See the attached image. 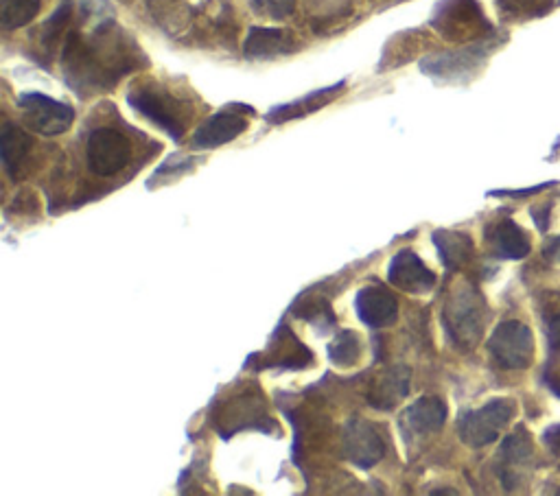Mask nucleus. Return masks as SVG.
<instances>
[{
  "label": "nucleus",
  "instance_id": "f257e3e1",
  "mask_svg": "<svg viewBox=\"0 0 560 496\" xmlns=\"http://www.w3.org/2000/svg\"><path fill=\"white\" fill-rule=\"evenodd\" d=\"M143 51L114 22H105L88 38L70 33L64 49V73L77 90L112 88L123 75L140 66Z\"/></svg>",
  "mask_w": 560,
  "mask_h": 496
},
{
  "label": "nucleus",
  "instance_id": "f03ea898",
  "mask_svg": "<svg viewBox=\"0 0 560 496\" xmlns=\"http://www.w3.org/2000/svg\"><path fill=\"white\" fill-rule=\"evenodd\" d=\"M442 322L449 339L458 348L471 350L480 344L486 326V302L480 291L469 282L455 287L442 311Z\"/></svg>",
  "mask_w": 560,
  "mask_h": 496
},
{
  "label": "nucleus",
  "instance_id": "7ed1b4c3",
  "mask_svg": "<svg viewBox=\"0 0 560 496\" xmlns=\"http://www.w3.org/2000/svg\"><path fill=\"white\" fill-rule=\"evenodd\" d=\"M127 103L132 108L143 114L145 118H149L151 123L158 125L160 129L180 140L186 132V110L184 105L169 94L165 88L160 86H151V84H143V86H134L130 92H127Z\"/></svg>",
  "mask_w": 560,
  "mask_h": 496
},
{
  "label": "nucleus",
  "instance_id": "20e7f679",
  "mask_svg": "<svg viewBox=\"0 0 560 496\" xmlns=\"http://www.w3.org/2000/svg\"><path fill=\"white\" fill-rule=\"evenodd\" d=\"M517 405L510 398H495L484 407L475 411H466L458 420L460 440L471 448H482L493 444L510 420L515 418Z\"/></svg>",
  "mask_w": 560,
  "mask_h": 496
},
{
  "label": "nucleus",
  "instance_id": "39448f33",
  "mask_svg": "<svg viewBox=\"0 0 560 496\" xmlns=\"http://www.w3.org/2000/svg\"><path fill=\"white\" fill-rule=\"evenodd\" d=\"M431 27L442 38L453 42L471 40L490 31V25L475 0H442L434 18H431Z\"/></svg>",
  "mask_w": 560,
  "mask_h": 496
},
{
  "label": "nucleus",
  "instance_id": "423d86ee",
  "mask_svg": "<svg viewBox=\"0 0 560 496\" xmlns=\"http://www.w3.org/2000/svg\"><path fill=\"white\" fill-rule=\"evenodd\" d=\"M488 352L506 370L530 368L534 359L532 330L517 320L501 322L488 339Z\"/></svg>",
  "mask_w": 560,
  "mask_h": 496
},
{
  "label": "nucleus",
  "instance_id": "0eeeda50",
  "mask_svg": "<svg viewBox=\"0 0 560 496\" xmlns=\"http://www.w3.org/2000/svg\"><path fill=\"white\" fill-rule=\"evenodd\" d=\"M86 160L92 173L110 177L123 171L132 160V145L127 136L112 127H99L88 138Z\"/></svg>",
  "mask_w": 560,
  "mask_h": 496
},
{
  "label": "nucleus",
  "instance_id": "6e6552de",
  "mask_svg": "<svg viewBox=\"0 0 560 496\" xmlns=\"http://www.w3.org/2000/svg\"><path fill=\"white\" fill-rule=\"evenodd\" d=\"M18 105L22 114H25L29 127L42 136H60L68 132L75 121V110L70 105L55 101L40 92L20 94Z\"/></svg>",
  "mask_w": 560,
  "mask_h": 496
},
{
  "label": "nucleus",
  "instance_id": "1a4fd4ad",
  "mask_svg": "<svg viewBox=\"0 0 560 496\" xmlns=\"http://www.w3.org/2000/svg\"><path fill=\"white\" fill-rule=\"evenodd\" d=\"M342 451L350 464L368 470L385 457V442L375 424L353 418L342 431Z\"/></svg>",
  "mask_w": 560,
  "mask_h": 496
},
{
  "label": "nucleus",
  "instance_id": "9d476101",
  "mask_svg": "<svg viewBox=\"0 0 560 496\" xmlns=\"http://www.w3.org/2000/svg\"><path fill=\"white\" fill-rule=\"evenodd\" d=\"M388 280L396 289L420 295L429 293L436 285V276L412 250H401L388 267Z\"/></svg>",
  "mask_w": 560,
  "mask_h": 496
},
{
  "label": "nucleus",
  "instance_id": "9b49d317",
  "mask_svg": "<svg viewBox=\"0 0 560 496\" xmlns=\"http://www.w3.org/2000/svg\"><path fill=\"white\" fill-rule=\"evenodd\" d=\"M355 309L361 324L372 330L392 326L396 320H399V302H396V298L388 289H383L379 285L361 289L357 293Z\"/></svg>",
  "mask_w": 560,
  "mask_h": 496
},
{
  "label": "nucleus",
  "instance_id": "f8f14e48",
  "mask_svg": "<svg viewBox=\"0 0 560 496\" xmlns=\"http://www.w3.org/2000/svg\"><path fill=\"white\" fill-rule=\"evenodd\" d=\"M486 53H488V46L477 44L462 51L429 55L420 62V68H423V73L436 79H458L464 73H471L473 68L480 66L484 62Z\"/></svg>",
  "mask_w": 560,
  "mask_h": 496
},
{
  "label": "nucleus",
  "instance_id": "ddd939ff",
  "mask_svg": "<svg viewBox=\"0 0 560 496\" xmlns=\"http://www.w3.org/2000/svg\"><path fill=\"white\" fill-rule=\"evenodd\" d=\"M410 381H412V374L410 368H405V365L388 368L372 381L366 394L368 405L379 411L394 409L407 394H410Z\"/></svg>",
  "mask_w": 560,
  "mask_h": 496
},
{
  "label": "nucleus",
  "instance_id": "4468645a",
  "mask_svg": "<svg viewBox=\"0 0 560 496\" xmlns=\"http://www.w3.org/2000/svg\"><path fill=\"white\" fill-rule=\"evenodd\" d=\"M248 129V121L235 110H224L204 121L193 136V145L197 149H215L226 143H232Z\"/></svg>",
  "mask_w": 560,
  "mask_h": 496
},
{
  "label": "nucleus",
  "instance_id": "2eb2a0df",
  "mask_svg": "<svg viewBox=\"0 0 560 496\" xmlns=\"http://www.w3.org/2000/svg\"><path fill=\"white\" fill-rule=\"evenodd\" d=\"M447 422V405L438 396H423L414 405L403 411L401 429L412 438V435H429L442 429Z\"/></svg>",
  "mask_w": 560,
  "mask_h": 496
},
{
  "label": "nucleus",
  "instance_id": "dca6fc26",
  "mask_svg": "<svg viewBox=\"0 0 560 496\" xmlns=\"http://www.w3.org/2000/svg\"><path fill=\"white\" fill-rule=\"evenodd\" d=\"M296 49L298 42L289 31L252 27L243 44V55L250 59H274L280 55H291Z\"/></svg>",
  "mask_w": 560,
  "mask_h": 496
},
{
  "label": "nucleus",
  "instance_id": "f3484780",
  "mask_svg": "<svg viewBox=\"0 0 560 496\" xmlns=\"http://www.w3.org/2000/svg\"><path fill=\"white\" fill-rule=\"evenodd\" d=\"M486 241L493 254L497 258H504V261H521V258L530 254L528 234L510 219L493 223V226L486 230Z\"/></svg>",
  "mask_w": 560,
  "mask_h": 496
},
{
  "label": "nucleus",
  "instance_id": "a211bd4d",
  "mask_svg": "<svg viewBox=\"0 0 560 496\" xmlns=\"http://www.w3.org/2000/svg\"><path fill=\"white\" fill-rule=\"evenodd\" d=\"M346 86V81H340V84L329 86V88H322L318 92H311L307 94L305 99L294 101V103H287V105H278L270 114H267V121L280 125V123H287V121H296V118L307 116L315 110H322L324 105H329L337 94H340Z\"/></svg>",
  "mask_w": 560,
  "mask_h": 496
},
{
  "label": "nucleus",
  "instance_id": "6ab92c4d",
  "mask_svg": "<svg viewBox=\"0 0 560 496\" xmlns=\"http://www.w3.org/2000/svg\"><path fill=\"white\" fill-rule=\"evenodd\" d=\"M434 245L440 254V261L449 271H460L471 263L473 258V241L469 234L453 232V230H438L434 232Z\"/></svg>",
  "mask_w": 560,
  "mask_h": 496
},
{
  "label": "nucleus",
  "instance_id": "aec40b11",
  "mask_svg": "<svg viewBox=\"0 0 560 496\" xmlns=\"http://www.w3.org/2000/svg\"><path fill=\"white\" fill-rule=\"evenodd\" d=\"M33 147L31 136L20 129L14 123H5L3 132H0V156H3L5 171L14 177H18V171H22V164L27 162L29 151Z\"/></svg>",
  "mask_w": 560,
  "mask_h": 496
},
{
  "label": "nucleus",
  "instance_id": "412c9836",
  "mask_svg": "<svg viewBox=\"0 0 560 496\" xmlns=\"http://www.w3.org/2000/svg\"><path fill=\"white\" fill-rule=\"evenodd\" d=\"M280 335V344L272 346L270 354H267V365H278V368H305V365L311 361V352L300 344V341L289 333V330L283 326L278 330Z\"/></svg>",
  "mask_w": 560,
  "mask_h": 496
},
{
  "label": "nucleus",
  "instance_id": "4be33fe9",
  "mask_svg": "<svg viewBox=\"0 0 560 496\" xmlns=\"http://www.w3.org/2000/svg\"><path fill=\"white\" fill-rule=\"evenodd\" d=\"M361 354H364V346H361V339L357 333H353V330H342L329 346V359L335 365H340V368L357 365Z\"/></svg>",
  "mask_w": 560,
  "mask_h": 496
},
{
  "label": "nucleus",
  "instance_id": "5701e85b",
  "mask_svg": "<svg viewBox=\"0 0 560 496\" xmlns=\"http://www.w3.org/2000/svg\"><path fill=\"white\" fill-rule=\"evenodd\" d=\"M501 457L510 466H523L532 462L534 457V444L530 440V433L519 427L515 433H510L501 444Z\"/></svg>",
  "mask_w": 560,
  "mask_h": 496
},
{
  "label": "nucleus",
  "instance_id": "b1692460",
  "mask_svg": "<svg viewBox=\"0 0 560 496\" xmlns=\"http://www.w3.org/2000/svg\"><path fill=\"white\" fill-rule=\"evenodd\" d=\"M38 11H40L38 0H3L0 20H3L5 29H20L29 25V22L38 16Z\"/></svg>",
  "mask_w": 560,
  "mask_h": 496
},
{
  "label": "nucleus",
  "instance_id": "393cba45",
  "mask_svg": "<svg viewBox=\"0 0 560 496\" xmlns=\"http://www.w3.org/2000/svg\"><path fill=\"white\" fill-rule=\"evenodd\" d=\"M250 3L256 14L272 20H285L296 11V0H250Z\"/></svg>",
  "mask_w": 560,
  "mask_h": 496
},
{
  "label": "nucleus",
  "instance_id": "a878e982",
  "mask_svg": "<svg viewBox=\"0 0 560 496\" xmlns=\"http://www.w3.org/2000/svg\"><path fill=\"white\" fill-rule=\"evenodd\" d=\"M68 20H70V5L64 3L60 9L55 11V16L44 25V42L49 46L55 44L57 38H60V33L66 29Z\"/></svg>",
  "mask_w": 560,
  "mask_h": 496
},
{
  "label": "nucleus",
  "instance_id": "bb28decb",
  "mask_svg": "<svg viewBox=\"0 0 560 496\" xmlns=\"http://www.w3.org/2000/svg\"><path fill=\"white\" fill-rule=\"evenodd\" d=\"M541 0H497V5L506 11V14H539Z\"/></svg>",
  "mask_w": 560,
  "mask_h": 496
},
{
  "label": "nucleus",
  "instance_id": "cd10ccee",
  "mask_svg": "<svg viewBox=\"0 0 560 496\" xmlns=\"http://www.w3.org/2000/svg\"><path fill=\"white\" fill-rule=\"evenodd\" d=\"M543 444L547 451H550V455L560 464V424H554V427H550L543 433Z\"/></svg>",
  "mask_w": 560,
  "mask_h": 496
},
{
  "label": "nucleus",
  "instance_id": "c85d7f7f",
  "mask_svg": "<svg viewBox=\"0 0 560 496\" xmlns=\"http://www.w3.org/2000/svg\"><path fill=\"white\" fill-rule=\"evenodd\" d=\"M547 339H550V348L560 352V309L547 320Z\"/></svg>",
  "mask_w": 560,
  "mask_h": 496
},
{
  "label": "nucleus",
  "instance_id": "c756f323",
  "mask_svg": "<svg viewBox=\"0 0 560 496\" xmlns=\"http://www.w3.org/2000/svg\"><path fill=\"white\" fill-rule=\"evenodd\" d=\"M311 11H326V14H337L342 7H346V0H307Z\"/></svg>",
  "mask_w": 560,
  "mask_h": 496
},
{
  "label": "nucleus",
  "instance_id": "7c9ffc66",
  "mask_svg": "<svg viewBox=\"0 0 560 496\" xmlns=\"http://www.w3.org/2000/svg\"><path fill=\"white\" fill-rule=\"evenodd\" d=\"M547 186H556V182H547V184H541V186L525 188V191H493V193H488V195L490 197H530V195L541 193L543 188H547Z\"/></svg>",
  "mask_w": 560,
  "mask_h": 496
},
{
  "label": "nucleus",
  "instance_id": "2f4dec72",
  "mask_svg": "<svg viewBox=\"0 0 560 496\" xmlns=\"http://www.w3.org/2000/svg\"><path fill=\"white\" fill-rule=\"evenodd\" d=\"M543 256H545L547 261H550L552 265H560V236H556V239L545 243V247H543Z\"/></svg>",
  "mask_w": 560,
  "mask_h": 496
},
{
  "label": "nucleus",
  "instance_id": "473e14b6",
  "mask_svg": "<svg viewBox=\"0 0 560 496\" xmlns=\"http://www.w3.org/2000/svg\"><path fill=\"white\" fill-rule=\"evenodd\" d=\"M532 217H534L536 223H539V230L545 232L547 230V223H550V204L534 206L532 208Z\"/></svg>",
  "mask_w": 560,
  "mask_h": 496
},
{
  "label": "nucleus",
  "instance_id": "72a5a7b5",
  "mask_svg": "<svg viewBox=\"0 0 560 496\" xmlns=\"http://www.w3.org/2000/svg\"><path fill=\"white\" fill-rule=\"evenodd\" d=\"M550 389L560 398V374L552 376V379H550Z\"/></svg>",
  "mask_w": 560,
  "mask_h": 496
}]
</instances>
